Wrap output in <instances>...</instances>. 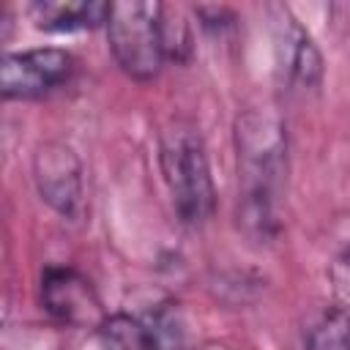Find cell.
<instances>
[{
	"label": "cell",
	"instance_id": "ba28073f",
	"mask_svg": "<svg viewBox=\"0 0 350 350\" xmlns=\"http://www.w3.org/2000/svg\"><path fill=\"white\" fill-rule=\"evenodd\" d=\"M109 5L104 0H38L30 5V16L38 30L74 33L107 25Z\"/></svg>",
	"mask_w": 350,
	"mask_h": 350
},
{
	"label": "cell",
	"instance_id": "30bf717a",
	"mask_svg": "<svg viewBox=\"0 0 350 350\" xmlns=\"http://www.w3.org/2000/svg\"><path fill=\"white\" fill-rule=\"evenodd\" d=\"M306 350H350V314L339 306L325 309L306 331Z\"/></svg>",
	"mask_w": 350,
	"mask_h": 350
},
{
	"label": "cell",
	"instance_id": "5b68a950",
	"mask_svg": "<svg viewBox=\"0 0 350 350\" xmlns=\"http://www.w3.org/2000/svg\"><path fill=\"white\" fill-rule=\"evenodd\" d=\"M38 295L46 314L68 328H101L109 317L90 279L71 265L44 268Z\"/></svg>",
	"mask_w": 350,
	"mask_h": 350
},
{
	"label": "cell",
	"instance_id": "7a4b0ae2",
	"mask_svg": "<svg viewBox=\"0 0 350 350\" xmlns=\"http://www.w3.org/2000/svg\"><path fill=\"white\" fill-rule=\"evenodd\" d=\"M159 164L178 219L186 227H202L216 211V189L205 142L191 120H172L159 134Z\"/></svg>",
	"mask_w": 350,
	"mask_h": 350
},
{
	"label": "cell",
	"instance_id": "8fae6325",
	"mask_svg": "<svg viewBox=\"0 0 350 350\" xmlns=\"http://www.w3.org/2000/svg\"><path fill=\"white\" fill-rule=\"evenodd\" d=\"M328 282H331V293H334V306H339L345 314H350V246H345L331 268H328Z\"/></svg>",
	"mask_w": 350,
	"mask_h": 350
},
{
	"label": "cell",
	"instance_id": "277c9868",
	"mask_svg": "<svg viewBox=\"0 0 350 350\" xmlns=\"http://www.w3.org/2000/svg\"><path fill=\"white\" fill-rule=\"evenodd\" d=\"M77 63L71 52L57 46H41V49H25V52H8L0 63V93L5 101L11 98H41L52 90L63 88Z\"/></svg>",
	"mask_w": 350,
	"mask_h": 350
},
{
	"label": "cell",
	"instance_id": "8992f818",
	"mask_svg": "<svg viewBox=\"0 0 350 350\" xmlns=\"http://www.w3.org/2000/svg\"><path fill=\"white\" fill-rule=\"evenodd\" d=\"M33 180L41 200L63 219H79L85 211L82 161L71 145L49 139L33 153Z\"/></svg>",
	"mask_w": 350,
	"mask_h": 350
},
{
	"label": "cell",
	"instance_id": "9c48e42d",
	"mask_svg": "<svg viewBox=\"0 0 350 350\" xmlns=\"http://www.w3.org/2000/svg\"><path fill=\"white\" fill-rule=\"evenodd\" d=\"M284 77L293 85V90H306V88H317L320 82V71H323V60L320 52L314 49L309 33L304 27L290 25V33H284Z\"/></svg>",
	"mask_w": 350,
	"mask_h": 350
},
{
	"label": "cell",
	"instance_id": "6da1fadb",
	"mask_svg": "<svg viewBox=\"0 0 350 350\" xmlns=\"http://www.w3.org/2000/svg\"><path fill=\"white\" fill-rule=\"evenodd\" d=\"M241 211L238 219L257 238H271L276 224V197L287 172V137L276 118L249 109L235 123Z\"/></svg>",
	"mask_w": 350,
	"mask_h": 350
},
{
	"label": "cell",
	"instance_id": "52a82bcc",
	"mask_svg": "<svg viewBox=\"0 0 350 350\" xmlns=\"http://www.w3.org/2000/svg\"><path fill=\"white\" fill-rule=\"evenodd\" d=\"M107 350H178L183 328L172 306H159L142 317L109 314L98 328Z\"/></svg>",
	"mask_w": 350,
	"mask_h": 350
},
{
	"label": "cell",
	"instance_id": "3957f363",
	"mask_svg": "<svg viewBox=\"0 0 350 350\" xmlns=\"http://www.w3.org/2000/svg\"><path fill=\"white\" fill-rule=\"evenodd\" d=\"M164 14L167 5L145 0H123L109 5L107 41L120 71L137 82H150L161 74L167 44H164Z\"/></svg>",
	"mask_w": 350,
	"mask_h": 350
}]
</instances>
